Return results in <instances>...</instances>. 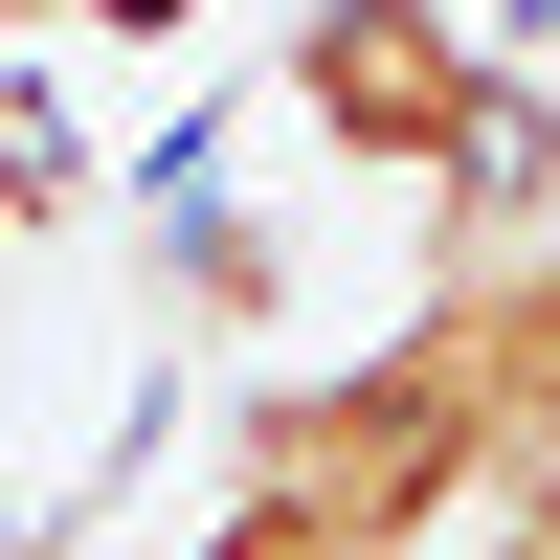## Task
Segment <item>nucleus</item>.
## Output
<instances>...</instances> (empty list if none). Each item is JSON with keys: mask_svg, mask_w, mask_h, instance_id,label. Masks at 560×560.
Masks as SVG:
<instances>
[{"mask_svg": "<svg viewBox=\"0 0 560 560\" xmlns=\"http://www.w3.org/2000/svg\"><path fill=\"white\" fill-rule=\"evenodd\" d=\"M292 113H314V158L404 179V202H560V113L493 68V23H448V0H314Z\"/></svg>", "mask_w": 560, "mask_h": 560, "instance_id": "f257e3e1", "label": "nucleus"}, {"mask_svg": "<svg viewBox=\"0 0 560 560\" xmlns=\"http://www.w3.org/2000/svg\"><path fill=\"white\" fill-rule=\"evenodd\" d=\"M202 560H314V538H292V516H224V538H202Z\"/></svg>", "mask_w": 560, "mask_h": 560, "instance_id": "7ed1b4c3", "label": "nucleus"}, {"mask_svg": "<svg viewBox=\"0 0 560 560\" xmlns=\"http://www.w3.org/2000/svg\"><path fill=\"white\" fill-rule=\"evenodd\" d=\"M0 23H135L158 45V23H202V0H0Z\"/></svg>", "mask_w": 560, "mask_h": 560, "instance_id": "f03ea898", "label": "nucleus"}]
</instances>
